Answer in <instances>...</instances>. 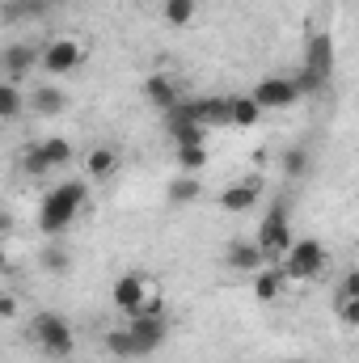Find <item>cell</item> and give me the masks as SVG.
Masks as SVG:
<instances>
[{"mask_svg": "<svg viewBox=\"0 0 359 363\" xmlns=\"http://www.w3.org/2000/svg\"><path fill=\"white\" fill-rule=\"evenodd\" d=\"M85 203H89V182H60V186L47 190L43 203H38V228H43L47 237H60V233L85 211Z\"/></svg>", "mask_w": 359, "mask_h": 363, "instance_id": "cell-1", "label": "cell"}, {"mask_svg": "<svg viewBox=\"0 0 359 363\" xmlns=\"http://www.w3.org/2000/svg\"><path fill=\"white\" fill-rule=\"evenodd\" d=\"M127 334L136 338L140 355H153V351L170 338V321H165V304H161V296H148L144 308L127 317Z\"/></svg>", "mask_w": 359, "mask_h": 363, "instance_id": "cell-2", "label": "cell"}, {"mask_svg": "<svg viewBox=\"0 0 359 363\" xmlns=\"http://www.w3.org/2000/svg\"><path fill=\"white\" fill-rule=\"evenodd\" d=\"M283 279L292 283V279H317V274L326 271V245L321 241H313V237H300V241H292V250L275 262Z\"/></svg>", "mask_w": 359, "mask_h": 363, "instance_id": "cell-3", "label": "cell"}, {"mask_svg": "<svg viewBox=\"0 0 359 363\" xmlns=\"http://www.w3.org/2000/svg\"><path fill=\"white\" fill-rule=\"evenodd\" d=\"M68 161H72V144L64 135H51V140H43V144L21 152V174L26 178H47V174H55Z\"/></svg>", "mask_w": 359, "mask_h": 363, "instance_id": "cell-4", "label": "cell"}, {"mask_svg": "<svg viewBox=\"0 0 359 363\" xmlns=\"http://www.w3.org/2000/svg\"><path fill=\"white\" fill-rule=\"evenodd\" d=\"M30 338H34L51 359H64V355H72V347H77V334H72V325H68L60 313H38L34 325H30Z\"/></svg>", "mask_w": 359, "mask_h": 363, "instance_id": "cell-5", "label": "cell"}, {"mask_svg": "<svg viewBox=\"0 0 359 363\" xmlns=\"http://www.w3.org/2000/svg\"><path fill=\"white\" fill-rule=\"evenodd\" d=\"M85 64V43L81 38H51V43H43L38 47V68L47 72V77H68V72H77Z\"/></svg>", "mask_w": 359, "mask_h": 363, "instance_id": "cell-6", "label": "cell"}, {"mask_svg": "<svg viewBox=\"0 0 359 363\" xmlns=\"http://www.w3.org/2000/svg\"><path fill=\"white\" fill-rule=\"evenodd\" d=\"M292 224H287V211L275 203L267 216H263V224H258V237H254V245H258V254L267 258V262H279L287 250H292Z\"/></svg>", "mask_w": 359, "mask_h": 363, "instance_id": "cell-7", "label": "cell"}, {"mask_svg": "<svg viewBox=\"0 0 359 363\" xmlns=\"http://www.w3.org/2000/svg\"><path fill=\"white\" fill-rule=\"evenodd\" d=\"M110 300H114V308L123 313V317H131V313H140L144 308V300H148V279L136 271L118 274L114 279V287H110Z\"/></svg>", "mask_w": 359, "mask_h": 363, "instance_id": "cell-8", "label": "cell"}, {"mask_svg": "<svg viewBox=\"0 0 359 363\" xmlns=\"http://www.w3.org/2000/svg\"><path fill=\"white\" fill-rule=\"evenodd\" d=\"M250 97L258 101L263 114H267V110H287L292 101H300V93H296V85H292V77H263Z\"/></svg>", "mask_w": 359, "mask_h": 363, "instance_id": "cell-9", "label": "cell"}, {"mask_svg": "<svg viewBox=\"0 0 359 363\" xmlns=\"http://www.w3.org/2000/svg\"><path fill=\"white\" fill-rule=\"evenodd\" d=\"M0 68H4V81H26L34 68H38V47H30V43H13V47H4V55H0Z\"/></svg>", "mask_w": 359, "mask_h": 363, "instance_id": "cell-10", "label": "cell"}, {"mask_svg": "<svg viewBox=\"0 0 359 363\" xmlns=\"http://www.w3.org/2000/svg\"><path fill=\"white\" fill-rule=\"evenodd\" d=\"M258 199H263V182H254V178L233 182V186L220 190V207H224V211H254Z\"/></svg>", "mask_w": 359, "mask_h": 363, "instance_id": "cell-11", "label": "cell"}, {"mask_svg": "<svg viewBox=\"0 0 359 363\" xmlns=\"http://www.w3.org/2000/svg\"><path fill=\"white\" fill-rule=\"evenodd\" d=\"M144 97H148V106H157L161 114H170V110L182 101L178 85H174V77H165V72H153V77L144 81Z\"/></svg>", "mask_w": 359, "mask_h": 363, "instance_id": "cell-12", "label": "cell"}, {"mask_svg": "<svg viewBox=\"0 0 359 363\" xmlns=\"http://www.w3.org/2000/svg\"><path fill=\"white\" fill-rule=\"evenodd\" d=\"M224 262H228V271H237V274H254L267 258L258 254V245H254V241H233V245L224 250Z\"/></svg>", "mask_w": 359, "mask_h": 363, "instance_id": "cell-13", "label": "cell"}, {"mask_svg": "<svg viewBox=\"0 0 359 363\" xmlns=\"http://www.w3.org/2000/svg\"><path fill=\"white\" fill-rule=\"evenodd\" d=\"M250 279H254V296H258L263 304L279 300V296H283V287H287V279H283V271H279L275 262H263V267L250 274Z\"/></svg>", "mask_w": 359, "mask_h": 363, "instance_id": "cell-14", "label": "cell"}, {"mask_svg": "<svg viewBox=\"0 0 359 363\" xmlns=\"http://www.w3.org/2000/svg\"><path fill=\"white\" fill-rule=\"evenodd\" d=\"M114 169H118V152H114L110 144L89 148V157H85V178L89 182H106V178H114Z\"/></svg>", "mask_w": 359, "mask_h": 363, "instance_id": "cell-15", "label": "cell"}, {"mask_svg": "<svg viewBox=\"0 0 359 363\" xmlns=\"http://www.w3.org/2000/svg\"><path fill=\"white\" fill-rule=\"evenodd\" d=\"M43 13H51V0H4L0 4V17L13 26V21H38Z\"/></svg>", "mask_w": 359, "mask_h": 363, "instance_id": "cell-16", "label": "cell"}, {"mask_svg": "<svg viewBox=\"0 0 359 363\" xmlns=\"http://www.w3.org/2000/svg\"><path fill=\"white\" fill-rule=\"evenodd\" d=\"M64 106H68V93L60 89V85H43V89L30 93V110H34V114H43V118L60 114Z\"/></svg>", "mask_w": 359, "mask_h": 363, "instance_id": "cell-17", "label": "cell"}, {"mask_svg": "<svg viewBox=\"0 0 359 363\" xmlns=\"http://www.w3.org/2000/svg\"><path fill=\"white\" fill-rule=\"evenodd\" d=\"M258 118H263V110H258V101L250 93L228 97V123L233 127H258Z\"/></svg>", "mask_w": 359, "mask_h": 363, "instance_id": "cell-18", "label": "cell"}, {"mask_svg": "<svg viewBox=\"0 0 359 363\" xmlns=\"http://www.w3.org/2000/svg\"><path fill=\"white\" fill-rule=\"evenodd\" d=\"M21 110H26V97H21V89H17L13 81H0V123L21 118Z\"/></svg>", "mask_w": 359, "mask_h": 363, "instance_id": "cell-19", "label": "cell"}, {"mask_svg": "<svg viewBox=\"0 0 359 363\" xmlns=\"http://www.w3.org/2000/svg\"><path fill=\"white\" fill-rule=\"evenodd\" d=\"M106 351H110L114 359H140V347H136V338L127 334V325H118V330L106 334Z\"/></svg>", "mask_w": 359, "mask_h": 363, "instance_id": "cell-20", "label": "cell"}, {"mask_svg": "<svg viewBox=\"0 0 359 363\" xmlns=\"http://www.w3.org/2000/svg\"><path fill=\"white\" fill-rule=\"evenodd\" d=\"M199 190H203V186H199L194 174H182V178L170 182V203H174V207H186V203H194V199H199Z\"/></svg>", "mask_w": 359, "mask_h": 363, "instance_id": "cell-21", "label": "cell"}, {"mask_svg": "<svg viewBox=\"0 0 359 363\" xmlns=\"http://www.w3.org/2000/svg\"><path fill=\"white\" fill-rule=\"evenodd\" d=\"M161 9H165V21L170 26H190L194 13H199V0H165Z\"/></svg>", "mask_w": 359, "mask_h": 363, "instance_id": "cell-22", "label": "cell"}, {"mask_svg": "<svg viewBox=\"0 0 359 363\" xmlns=\"http://www.w3.org/2000/svg\"><path fill=\"white\" fill-rule=\"evenodd\" d=\"M283 174L292 182L304 178V174H309V152H304V148H287V152H283Z\"/></svg>", "mask_w": 359, "mask_h": 363, "instance_id": "cell-23", "label": "cell"}, {"mask_svg": "<svg viewBox=\"0 0 359 363\" xmlns=\"http://www.w3.org/2000/svg\"><path fill=\"white\" fill-rule=\"evenodd\" d=\"M178 165H182V174H199L207 165V148L203 144L199 148H178Z\"/></svg>", "mask_w": 359, "mask_h": 363, "instance_id": "cell-24", "label": "cell"}, {"mask_svg": "<svg viewBox=\"0 0 359 363\" xmlns=\"http://www.w3.org/2000/svg\"><path fill=\"white\" fill-rule=\"evenodd\" d=\"M338 321L343 325H359V296H343L338 300Z\"/></svg>", "mask_w": 359, "mask_h": 363, "instance_id": "cell-25", "label": "cell"}, {"mask_svg": "<svg viewBox=\"0 0 359 363\" xmlns=\"http://www.w3.org/2000/svg\"><path fill=\"white\" fill-rule=\"evenodd\" d=\"M43 267L55 271V274H64L68 271V254H64V250H47V254H43Z\"/></svg>", "mask_w": 359, "mask_h": 363, "instance_id": "cell-26", "label": "cell"}, {"mask_svg": "<svg viewBox=\"0 0 359 363\" xmlns=\"http://www.w3.org/2000/svg\"><path fill=\"white\" fill-rule=\"evenodd\" d=\"M13 313H17V300L13 296H0V321H9Z\"/></svg>", "mask_w": 359, "mask_h": 363, "instance_id": "cell-27", "label": "cell"}, {"mask_svg": "<svg viewBox=\"0 0 359 363\" xmlns=\"http://www.w3.org/2000/svg\"><path fill=\"white\" fill-rule=\"evenodd\" d=\"M343 296H359V274L347 271V279H343Z\"/></svg>", "mask_w": 359, "mask_h": 363, "instance_id": "cell-28", "label": "cell"}, {"mask_svg": "<svg viewBox=\"0 0 359 363\" xmlns=\"http://www.w3.org/2000/svg\"><path fill=\"white\" fill-rule=\"evenodd\" d=\"M13 228V220H9V211H0V233H9Z\"/></svg>", "mask_w": 359, "mask_h": 363, "instance_id": "cell-29", "label": "cell"}, {"mask_svg": "<svg viewBox=\"0 0 359 363\" xmlns=\"http://www.w3.org/2000/svg\"><path fill=\"white\" fill-rule=\"evenodd\" d=\"M9 271V254H4V250H0V274Z\"/></svg>", "mask_w": 359, "mask_h": 363, "instance_id": "cell-30", "label": "cell"}, {"mask_svg": "<svg viewBox=\"0 0 359 363\" xmlns=\"http://www.w3.org/2000/svg\"><path fill=\"white\" fill-rule=\"evenodd\" d=\"M153 4H165V0H153Z\"/></svg>", "mask_w": 359, "mask_h": 363, "instance_id": "cell-31", "label": "cell"}, {"mask_svg": "<svg viewBox=\"0 0 359 363\" xmlns=\"http://www.w3.org/2000/svg\"><path fill=\"white\" fill-rule=\"evenodd\" d=\"M292 363H300V359H292Z\"/></svg>", "mask_w": 359, "mask_h": 363, "instance_id": "cell-32", "label": "cell"}]
</instances>
